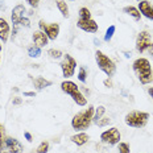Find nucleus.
Segmentation results:
<instances>
[{"instance_id":"obj_7","label":"nucleus","mask_w":153,"mask_h":153,"mask_svg":"<svg viewBox=\"0 0 153 153\" xmlns=\"http://www.w3.org/2000/svg\"><path fill=\"white\" fill-rule=\"evenodd\" d=\"M62 69V74L65 78H70V76L74 75L75 73V69H76V61L73 58L70 54H65L63 56V59L59 63Z\"/></svg>"},{"instance_id":"obj_30","label":"nucleus","mask_w":153,"mask_h":153,"mask_svg":"<svg viewBox=\"0 0 153 153\" xmlns=\"http://www.w3.org/2000/svg\"><path fill=\"white\" fill-rule=\"evenodd\" d=\"M20 25H23V27H25V28H29V27H30V21H29V19L23 17V19H21V21H20Z\"/></svg>"},{"instance_id":"obj_21","label":"nucleus","mask_w":153,"mask_h":153,"mask_svg":"<svg viewBox=\"0 0 153 153\" xmlns=\"http://www.w3.org/2000/svg\"><path fill=\"white\" fill-rule=\"evenodd\" d=\"M28 56L32 58H38L41 56V48H38L36 45H32L28 48Z\"/></svg>"},{"instance_id":"obj_10","label":"nucleus","mask_w":153,"mask_h":153,"mask_svg":"<svg viewBox=\"0 0 153 153\" xmlns=\"http://www.w3.org/2000/svg\"><path fill=\"white\" fill-rule=\"evenodd\" d=\"M151 44H152V38L149 32L143 30L137 34V38H136V50L139 53H144Z\"/></svg>"},{"instance_id":"obj_12","label":"nucleus","mask_w":153,"mask_h":153,"mask_svg":"<svg viewBox=\"0 0 153 153\" xmlns=\"http://www.w3.org/2000/svg\"><path fill=\"white\" fill-rule=\"evenodd\" d=\"M139 11L143 16H145L149 20H153V5L148 0H143V1H139Z\"/></svg>"},{"instance_id":"obj_17","label":"nucleus","mask_w":153,"mask_h":153,"mask_svg":"<svg viewBox=\"0 0 153 153\" xmlns=\"http://www.w3.org/2000/svg\"><path fill=\"white\" fill-rule=\"evenodd\" d=\"M88 135L86 132H81V133H76V135H73L71 137H70V140H71L74 144H76V145H85L86 143L88 141Z\"/></svg>"},{"instance_id":"obj_38","label":"nucleus","mask_w":153,"mask_h":153,"mask_svg":"<svg viewBox=\"0 0 153 153\" xmlns=\"http://www.w3.org/2000/svg\"><path fill=\"white\" fill-rule=\"evenodd\" d=\"M94 44H95L97 46H99V45H100V40H98V38H94Z\"/></svg>"},{"instance_id":"obj_6","label":"nucleus","mask_w":153,"mask_h":153,"mask_svg":"<svg viewBox=\"0 0 153 153\" xmlns=\"http://www.w3.org/2000/svg\"><path fill=\"white\" fill-rule=\"evenodd\" d=\"M24 148L17 139L5 136L4 141L0 146V153H23Z\"/></svg>"},{"instance_id":"obj_5","label":"nucleus","mask_w":153,"mask_h":153,"mask_svg":"<svg viewBox=\"0 0 153 153\" xmlns=\"http://www.w3.org/2000/svg\"><path fill=\"white\" fill-rule=\"evenodd\" d=\"M95 59H97L98 68H99L108 78L114 76V74L116 73V65H115V62L112 59L108 58V56H106V54L103 52H100V50H97V53H95Z\"/></svg>"},{"instance_id":"obj_24","label":"nucleus","mask_w":153,"mask_h":153,"mask_svg":"<svg viewBox=\"0 0 153 153\" xmlns=\"http://www.w3.org/2000/svg\"><path fill=\"white\" fill-rule=\"evenodd\" d=\"M79 19H91V12H90V9H87L86 7L83 8H81L79 9Z\"/></svg>"},{"instance_id":"obj_3","label":"nucleus","mask_w":153,"mask_h":153,"mask_svg":"<svg viewBox=\"0 0 153 153\" xmlns=\"http://www.w3.org/2000/svg\"><path fill=\"white\" fill-rule=\"evenodd\" d=\"M61 90L65 92V94L70 95V97L73 98V100L75 102L78 106H86L87 104V99H86V97L79 90V87L76 86V83L71 81H65L61 83Z\"/></svg>"},{"instance_id":"obj_4","label":"nucleus","mask_w":153,"mask_h":153,"mask_svg":"<svg viewBox=\"0 0 153 153\" xmlns=\"http://www.w3.org/2000/svg\"><path fill=\"white\" fill-rule=\"evenodd\" d=\"M149 120L148 112H141V111H131L126 115L124 122L127 126L132 127V128H144Z\"/></svg>"},{"instance_id":"obj_22","label":"nucleus","mask_w":153,"mask_h":153,"mask_svg":"<svg viewBox=\"0 0 153 153\" xmlns=\"http://www.w3.org/2000/svg\"><path fill=\"white\" fill-rule=\"evenodd\" d=\"M48 56L53 59H58V58H61L63 54H62L61 50H58V49H49L48 50Z\"/></svg>"},{"instance_id":"obj_41","label":"nucleus","mask_w":153,"mask_h":153,"mask_svg":"<svg viewBox=\"0 0 153 153\" xmlns=\"http://www.w3.org/2000/svg\"><path fill=\"white\" fill-rule=\"evenodd\" d=\"M70 1H74V0H70Z\"/></svg>"},{"instance_id":"obj_29","label":"nucleus","mask_w":153,"mask_h":153,"mask_svg":"<svg viewBox=\"0 0 153 153\" xmlns=\"http://www.w3.org/2000/svg\"><path fill=\"white\" fill-rule=\"evenodd\" d=\"M4 139H5V129H4V127L0 124V146H1L3 141H4Z\"/></svg>"},{"instance_id":"obj_36","label":"nucleus","mask_w":153,"mask_h":153,"mask_svg":"<svg viewBox=\"0 0 153 153\" xmlns=\"http://www.w3.org/2000/svg\"><path fill=\"white\" fill-rule=\"evenodd\" d=\"M146 50H148L149 54H151V56L153 57V44H151V45H149V48H148V49H146Z\"/></svg>"},{"instance_id":"obj_15","label":"nucleus","mask_w":153,"mask_h":153,"mask_svg":"<svg viewBox=\"0 0 153 153\" xmlns=\"http://www.w3.org/2000/svg\"><path fill=\"white\" fill-rule=\"evenodd\" d=\"M9 38V24L7 20L3 17H0V40L3 41V44H5Z\"/></svg>"},{"instance_id":"obj_26","label":"nucleus","mask_w":153,"mask_h":153,"mask_svg":"<svg viewBox=\"0 0 153 153\" xmlns=\"http://www.w3.org/2000/svg\"><path fill=\"white\" fill-rule=\"evenodd\" d=\"M48 151H49V143L48 141H42L37 146V153H48Z\"/></svg>"},{"instance_id":"obj_16","label":"nucleus","mask_w":153,"mask_h":153,"mask_svg":"<svg viewBox=\"0 0 153 153\" xmlns=\"http://www.w3.org/2000/svg\"><path fill=\"white\" fill-rule=\"evenodd\" d=\"M32 82H33L34 87H36L37 90H44L45 87L52 86V82L45 79L44 76H36V78H32Z\"/></svg>"},{"instance_id":"obj_35","label":"nucleus","mask_w":153,"mask_h":153,"mask_svg":"<svg viewBox=\"0 0 153 153\" xmlns=\"http://www.w3.org/2000/svg\"><path fill=\"white\" fill-rule=\"evenodd\" d=\"M24 136H25V139H27V140H28V141H29V143L32 141V135H30L29 132H25V133H24Z\"/></svg>"},{"instance_id":"obj_42","label":"nucleus","mask_w":153,"mask_h":153,"mask_svg":"<svg viewBox=\"0 0 153 153\" xmlns=\"http://www.w3.org/2000/svg\"><path fill=\"white\" fill-rule=\"evenodd\" d=\"M139 1H143V0H139Z\"/></svg>"},{"instance_id":"obj_14","label":"nucleus","mask_w":153,"mask_h":153,"mask_svg":"<svg viewBox=\"0 0 153 153\" xmlns=\"http://www.w3.org/2000/svg\"><path fill=\"white\" fill-rule=\"evenodd\" d=\"M32 40H33L34 45L38 46V48H42L48 45V41H49V38L45 33H44L42 30H36L33 33V36H32Z\"/></svg>"},{"instance_id":"obj_20","label":"nucleus","mask_w":153,"mask_h":153,"mask_svg":"<svg viewBox=\"0 0 153 153\" xmlns=\"http://www.w3.org/2000/svg\"><path fill=\"white\" fill-rule=\"evenodd\" d=\"M104 112H106V107H104V106H99V107L97 108V110H95V112H94V117H92V122L97 124V123L102 119V117H103Z\"/></svg>"},{"instance_id":"obj_25","label":"nucleus","mask_w":153,"mask_h":153,"mask_svg":"<svg viewBox=\"0 0 153 153\" xmlns=\"http://www.w3.org/2000/svg\"><path fill=\"white\" fill-rule=\"evenodd\" d=\"M78 79L82 82V83H85V82H86V79H87V71H86V69L83 68V66H81V68H79Z\"/></svg>"},{"instance_id":"obj_13","label":"nucleus","mask_w":153,"mask_h":153,"mask_svg":"<svg viewBox=\"0 0 153 153\" xmlns=\"http://www.w3.org/2000/svg\"><path fill=\"white\" fill-rule=\"evenodd\" d=\"M24 13H25V7L23 4H19L16 5L13 8V11H12V15H11V19H12V23L13 25H20V21L21 19L24 17Z\"/></svg>"},{"instance_id":"obj_2","label":"nucleus","mask_w":153,"mask_h":153,"mask_svg":"<svg viewBox=\"0 0 153 153\" xmlns=\"http://www.w3.org/2000/svg\"><path fill=\"white\" fill-rule=\"evenodd\" d=\"M95 112V107L94 106H88V108H86L85 111H81L76 115H74V117L71 119V127L75 131H85L91 126L92 123V117H94Z\"/></svg>"},{"instance_id":"obj_18","label":"nucleus","mask_w":153,"mask_h":153,"mask_svg":"<svg viewBox=\"0 0 153 153\" xmlns=\"http://www.w3.org/2000/svg\"><path fill=\"white\" fill-rule=\"evenodd\" d=\"M123 12H126V13H128L129 16H132L133 19H135L136 21H139L140 19H141V13H140V11L137 8L132 7V5H129V7H124L123 8Z\"/></svg>"},{"instance_id":"obj_34","label":"nucleus","mask_w":153,"mask_h":153,"mask_svg":"<svg viewBox=\"0 0 153 153\" xmlns=\"http://www.w3.org/2000/svg\"><path fill=\"white\" fill-rule=\"evenodd\" d=\"M24 97H36V92H33V91H27V92H24Z\"/></svg>"},{"instance_id":"obj_37","label":"nucleus","mask_w":153,"mask_h":153,"mask_svg":"<svg viewBox=\"0 0 153 153\" xmlns=\"http://www.w3.org/2000/svg\"><path fill=\"white\" fill-rule=\"evenodd\" d=\"M148 92H149V95H151V98L153 99V87H149L148 88Z\"/></svg>"},{"instance_id":"obj_31","label":"nucleus","mask_w":153,"mask_h":153,"mask_svg":"<svg viewBox=\"0 0 153 153\" xmlns=\"http://www.w3.org/2000/svg\"><path fill=\"white\" fill-rule=\"evenodd\" d=\"M27 3H29L30 7L37 8V7H38V3H40V0H27Z\"/></svg>"},{"instance_id":"obj_40","label":"nucleus","mask_w":153,"mask_h":153,"mask_svg":"<svg viewBox=\"0 0 153 153\" xmlns=\"http://www.w3.org/2000/svg\"><path fill=\"white\" fill-rule=\"evenodd\" d=\"M1 48H3V46H1V44H0V53H1Z\"/></svg>"},{"instance_id":"obj_11","label":"nucleus","mask_w":153,"mask_h":153,"mask_svg":"<svg viewBox=\"0 0 153 153\" xmlns=\"http://www.w3.org/2000/svg\"><path fill=\"white\" fill-rule=\"evenodd\" d=\"M76 27L85 32H88V33H97L98 29H99L97 21H94L92 19H86V20L85 19H79L76 21Z\"/></svg>"},{"instance_id":"obj_39","label":"nucleus","mask_w":153,"mask_h":153,"mask_svg":"<svg viewBox=\"0 0 153 153\" xmlns=\"http://www.w3.org/2000/svg\"><path fill=\"white\" fill-rule=\"evenodd\" d=\"M124 57H127V58H129V57H131V53H127V52H124Z\"/></svg>"},{"instance_id":"obj_33","label":"nucleus","mask_w":153,"mask_h":153,"mask_svg":"<svg viewBox=\"0 0 153 153\" xmlns=\"http://www.w3.org/2000/svg\"><path fill=\"white\" fill-rule=\"evenodd\" d=\"M12 103H13L15 106H19V104H21V103H23V99H21V98H19V97H16V98H13V100H12Z\"/></svg>"},{"instance_id":"obj_23","label":"nucleus","mask_w":153,"mask_h":153,"mask_svg":"<svg viewBox=\"0 0 153 153\" xmlns=\"http://www.w3.org/2000/svg\"><path fill=\"white\" fill-rule=\"evenodd\" d=\"M115 30H116V28H115V25H111V27H108V29L106 30V34H104V41H111V38H112Z\"/></svg>"},{"instance_id":"obj_19","label":"nucleus","mask_w":153,"mask_h":153,"mask_svg":"<svg viewBox=\"0 0 153 153\" xmlns=\"http://www.w3.org/2000/svg\"><path fill=\"white\" fill-rule=\"evenodd\" d=\"M56 3H57V8L59 9V12L62 13V16L65 19H68L70 13H69V7H68V4H66V1L65 0H56Z\"/></svg>"},{"instance_id":"obj_8","label":"nucleus","mask_w":153,"mask_h":153,"mask_svg":"<svg viewBox=\"0 0 153 153\" xmlns=\"http://www.w3.org/2000/svg\"><path fill=\"white\" fill-rule=\"evenodd\" d=\"M38 27H40V30H42L44 33L48 36L49 40H56L59 34V24L53 23V24H46L44 20H40L38 23Z\"/></svg>"},{"instance_id":"obj_32","label":"nucleus","mask_w":153,"mask_h":153,"mask_svg":"<svg viewBox=\"0 0 153 153\" xmlns=\"http://www.w3.org/2000/svg\"><path fill=\"white\" fill-rule=\"evenodd\" d=\"M103 85L106 86V87H108V88H111V87H112V81H111V78L104 79V81H103Z\"/></svg>"},{"instance_id":"obj_27","label":"nucleus","mask_w":153,"mask_h":153,"mask_svg":"<svg viewBox=\"0 0 153 153\" xmlns=\"http://www.w3.org/2000/svg\"><path fill=\"white\" fill-rule=\"evenodd\" d=\"M117 151H119V153H129L131 149H129V145L127 144V143H119Z\"/></svg>"},{"instance_id":"obj_28","label":"nucleus","mask_w":153,"mask_h":153,"mask_svg":"<svg viewBox=\"0 0 153 153\" xmlns=\"http://www.w3.org/2000/svg\"><path fill=\"white\" fill-rule=\"evenodd\" d=\"M110 123H111V119H110V117L103 116V117H102V119H100L97 124H98L99 127H104V126H107V124H110Z\"/></svg>"},{"instance_id":"obj_1","label":"nucleus","mask_w":153,"mask_h":153,"mask_svg":"<svg viewBox=\"0 0 153 153\" xmlns=\"http://www.w3.org/2000/svg\"><path fill=\"white\" fill-rule=\"evenodd\" d=\"M136 76L143 85H148L153 81V71L151 62L146 58H137L132 65Z\"/></svg>"},{"instance_id":"obj_9","label":"nucleus","mask_w":153,"mask_h":153,"mask_svg":"<svg viewBox=\"0 0 153 153\" xmlns=\"http://www.w3.org/2000/svg\"><path fill=\"white\" fill-rule=\"evenodd\" d=\"M100 140L103 143H106V144H110V145H115V144H119L120 143V132L117 128H112L104 131V132H102L100 135Z\"/></svg>"}]
</instances>
